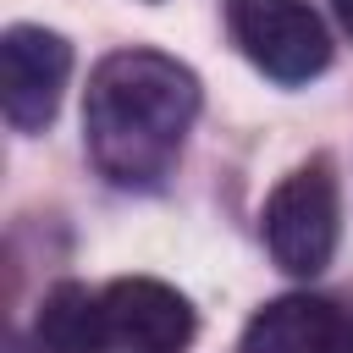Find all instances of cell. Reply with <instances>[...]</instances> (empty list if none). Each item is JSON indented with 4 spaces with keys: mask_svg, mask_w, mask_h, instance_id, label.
Instances as JSON below:
<instances>
[{
    "mask_svg": "<svg viewBox=\"0 0 353 353\" xmlns=\"http://www.w3.org/2000/svg\"><path fill=\"white\" fill-rule=\"evenodd\" d=\"M199 116V77L160 50H116L94 66L83 132L94 165L116 188H154L182 154Z\"/></svg>",
    "mask_w": 353,
    "mask_h": 353,
    "instance_id": "cell-1",
    "label": "cell"
},
{
    "mask_svg": "<svg viewBox=\"0 0 353 353\" xmlns=\"http://www.w3.org/2000/svg\"><path fill=\"white\" fill-rule=\"evenodd\" d=\"M336 232H342L336 176L331 160L314 154L298 171H287L265 199V248L287 276H320L336 254Z\"/></svg>",
    "mask_w": 353,
    "mask_h": 353,
    "instance_id": "cell-2",
    "label": "cell"
},
{
    "mask_svg": "<svg viewBox=\"0 0 353 353\" xmlns=\"http://www.w3.org/2000/svg\"><path fill=\"white\" fill-rule=\"evenodd\" d=\"M226 28L276 83H309L331 66V33L303 0H226Z\"/></svg>",
    "mask_w": 353,
    "mask_h": 353,
    "instance_id": "cell-3",
    "label": "cell"
},
{
    "mask_svg": "<svg viewBox=\"0 0 353 353\" xmlns=\"http://www.w3.org/2000/svg\"><path fill=\"white\" fill-rule=\"evenodd\" d=\"M72 77V44L55 28L17 22L0 39V105L17 132H44L61 110V88Z\"/></svg>",
    "mask_w": 353,
    "mask_h": 353,
    "instance_id": "cell-4",
    "label": "cell"
},
{
    "mask_svg": "<svg viewBox=\"0 0 353 353\" xmlns=\"http://www.w3.org/2000/svg\"><path fill=\"white\" fill-rule=\"evenodd\" d=\"M105 314H110V342L121 353H182L193 342V303L154 276L110 281Z\"/></svg>",
    "mask_w": 353,
    "mask_h": 353,
    "instance_id": "cell-5",
    "label": "cell"
},
{
    "mask_svg": "<svg viewBox=\"0 0 353 353\" xmlns=\"http://www.w3.org/2000/svg\"><path fill=\"white\" fill-rule=\"evenodd\" d=\"M336 314L325 298H309V292H287V298H270L237 336V353H331L336 342Z\"/></svg>",
    "mask_w": 353,
    "mask_h": 353,
    "instance_id": "cell-6",
    "label": "cell"
},
{
    "mask_svg": "<svg viewBox=\"0 0 353 353\" xmlns=\"http://www.w3.org/2000/svg\"><path fill=\"white\" fill-rule=\"evenodd\" d=\"M39 353H110V314L105 292H88L83 281H55L33 320Z\"/></svg>",
    "mask_w": 353,
    "mask_h": 353,
    "instance_id": "cell-7",
    "label": "cell"
},
{
    "mask_svg": "<svg viewBox=\"0 0 353 353\" xmlns=\"http://www.w3.org/2000/svg\"><path fill=\"white\" fill-rule=\"evenodd\" d=\"M331 353H353V320H347V325H336V342H331Z\"/></svg>",
    "mask_w": 353,
    "mask_h": 353,
    "instance_id": "cell-8",
    "label": "cell"
},
{
    "mask_svg": "<svg viewBox=\"0 0 353 353\" xmlns=\"http://www.w3.org/2000/svg\"><path fill=\"white\" fill-rule=\"evenodd\" d=\"M331 6H336V17H342V28L353 33V0H331Z\"/></svg>",
    "mask_w": 353,
    "mask_h": 353,
    "instance_id": "cell-9",
    "label": "cell"
}]
</instances>
